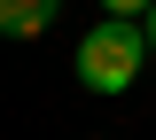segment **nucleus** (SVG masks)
<instances>
[{
  "instance_id": "nucleus-1",
  "label": "nucleus",
  "mask_w": 156,
  "mask_h": 140,
  "mask_svg": "<svg viewBox=\"0 0 156 140\" xmlns=\"http://www.w3.org/2000/svg\"><path fill=\"white\" fill-rule=\"evenodd\" d=\"M148 23L133 16H101L86 39H78V86L86 94H125V86L140 78V62H148Z\"/></svg>"
},
{
  "instance_id": "nucleus-2",
  "label": "nucleus",
  "mask_w": 156,
  "mask_h": 140,
  "mask_svg": "<svg viewBox=\"0 0 156 140\" xmlns=\"http://www.w3.org/2000/svg\"><path fill=\"white\" fill-rule=\"evenodd\" d=\"M55 16H62V0H0V23H8V39H39Z\"/></svg>"
},
{
  "instance_id": "nucleus-3",
  "label": "nucleus",
  "mask_w": 156,
  "mask_h": 140,
  "mask_svg": "<svg viewBox=\"0 0 156 140\" xmlns=\"http://www.w3.org/2000/svg\"><path fill=\"white\" fill-rule=\"evenodd\" d=\"M148 8H156V0H101V16H133V23L148 16Z\"/></svg>"
},
{
  "instance_id": "nucleus-4",
  "label": "nucleus",
  "mask_w": 156,
  "mask_h": 140,
  "mask_svg": "<svg viewBox=\"0 0 156 140\" xmlns=\"http://www.w3.org/2000/svg\"><path fill=\"white\" fill-rule=\"evenodd\" d=\"M140 23H148V47H156V8H148V16H140Z\"/></svg>"
}]
</instances>
